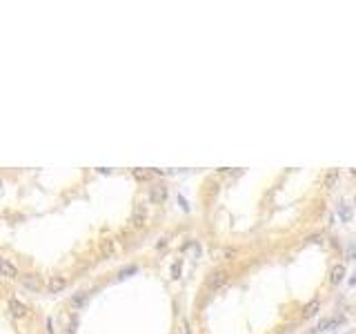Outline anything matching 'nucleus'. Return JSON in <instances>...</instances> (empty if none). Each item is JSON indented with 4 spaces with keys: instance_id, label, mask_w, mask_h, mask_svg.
I'll return each mask as SVG.
<instances>
[{
    "instance_id": "obj_1",
    "label": "nucleus",
    "mask_w": 356,
    "mask_h": 334,
    "mask_svg": "<svg viewBox=\"0 0 356 334\" xmlns=\"http://www.w3.org/2000/svg\"><path fill=\"white\" fill-rule=\"evenodd\" d=\"M225 281H227V272H225V270H216V272L207 278V288H209V290H218L223 283H225Z\"/></svg>"
},
{
    "instance_id": "obj_2",
    "label": "nucleus",
    "mask_w": 356,
    "mask_h": 334,
    "mask_svg": "<svg viewBox=\"0 0 356 334\" xmlns=\"http://www.w3.org/2000/svg\"><path fill=\"white\" fill-rule=\"evenodd\" d=\"M9 312L14 314L16 319H22V316L27 314V305L21 303L18 299H9Z\"/></svg>"
},
{
    "instance_id": "obj_3",
    "label": "nucleus",
    "mask_w": 356,
    "mask_h": 334,
    "mask_svg": "<svg viewBox=\"0 0 356 334\" xmlns=\"http://www.w3.org/2000/svg\"><path fill=\"white\" fill-rule=\"evenodd\" d=\"M131 225L134 228H143L145 225V208L143 205H136L134 214H131Z\"/></svg>"
},
{
    "instance_id": "obj_4",
    "label": "nucleus",
    "mask_w": 356,
    "mask_h": 334,
    "mask_svg": "<svg viewBox=\"0 0 356 334\" xmlns=\"http://www.w3.org/2000/svg\"><path fill=\"white\" fill-rule=\"evenodd\" d=\"M65 285H67L65 278L54 276V278L49 281V285H47V288H49V292H51V294H58V292H63V290H65Z\"/></svg>"
},
{
    "instance_id": "obj_5",
    "label": "nucleus",
    "mask_w": 356,
    "mask_h": 334,
    "mask_svg": "<svg viewBox=\"0 0 356 334\" xmlns=\"http://www.w3.org/2000/svg\"><path fill=\"white\" fill-rule=\"evenodd\" d=\"M343 276H345V265H336L334 270H332V274H330V281L332 283H341L343 281Z\"/></svg>"
},
{
    "instance_id": "obj_6",
    "label": "nucleus",
    "mask_w": 356,
    "mask_h": 334,
    "mask_svg": "<svg viewBox=\"0 0 356 334\" xmlns=\"http://www.w3.org/2000/svg\"><path fill=\"white\" fill-rule=\"evenodd\" d=\"M165 196H167V192H165V188H161V185H156V188H151V192H149V198L154 203H161V201H165Z\"/></svg>"
},
{
    "instance_id": "obj_7",
    "label": "nucleus",
    "mask_w": 356,
    "mask_h": 334,
    "mask_svg": "<svg viewBox=\"0 0 356 334\" xmlns=\"http://www.w3.org/2000/svg\"><path fill=\"white\" fill-rule=\"evenodd\" d=\"M318 310H321V303H318V301H312V303H307V308L303 310V316H305V319H312V316H316Z\"/></svg>"
},
{
    "instance_id": "obj_8",
    "label": "nucleus",
    "mask_w": 356,
    "mask_h": 334,
    "mask_svg": "<svg viewBox=\"0 0 356 334\" xmlns=\"http://www.w3.org/2000/svg\"><path fill=\"white\" fill-rule=\"evenodd\" d=\"M0 268H2V274L5 276H9V278H14V276H18V270L14 268V265L7 261V258H2V263H0Z\"/></svg>"
},
{
    "instance_id": "obj_9",
    "label": "nucleus",
    "mask_w": 356,
    "mask_h": 334,
    "mask_svg": "<svg viewBox=\"0 0 356 334\" xmlns=\"http://www.w3.org/2000/svg\"><path fill=\"white\" fill-rule=\"evenodd\" d=\"M22 283H25L27 290H34V292L41 288V281H38V276H25V278H22Z\"/></svg>"
},
{
    "instance_id": "obj_10",
    "label": "nucleus",
    "mask_w": 356,
    "mask_h": 334,
    "mask_svg": "<svg viewBox=\"0 0 356 334\" xmlns=\"http://www.w3.org/2000/svg\"><path fill=\"white\" fill-rule=\"evenodd\" d=\"M336 178H338V172H336V169L327 174V176H325V188H332V185L336 183Z\"/></svg>"
},
{
    "instance_id": "obj_11",
    "label": "nucleus",
    "mask_w": 356,
    "mask_h": 334,
    "mask_svg": "<svg viewBox=\"0 0 356 334\" xmlns=\"http://www.w3.org/2000/svg\"><path fill=\"white\" fill-rule=\"evenodd\" d=\"M85 299H87V294H78V296L71 301V305H74V308H78V305H83V301H85Z\"/></svg>"
},
{
    "instance_id": "obj_12",
    "label": "nucleus",
    "mask_w": 356,
    "mask_h": 334,
    "mask_svg": "<svg viewBox=\"0 0 356 334\" xmlns=\"http://www.w3.org/2000/svg\"><path fill=\"white\" fill-rule=\"evenodd\" d=\"M171 276L174 278L181 276V263H174V268H171Z\"/></svg>"
},
{
    "instance_id": "obj_13",
    "label": "nucleus",
    "mask_w": 356,
    "mask_h": 334,
    "mask_svg": "<svg viewBox=\"0 0 356 334\" xmlns=\"http://www.w3.org/2000/svg\"><path fill=\"white\" fill-rule=\"evenodd\" d=\"M47 334H54V321L47 319Z\"/></svg>"
}]
</instances>
